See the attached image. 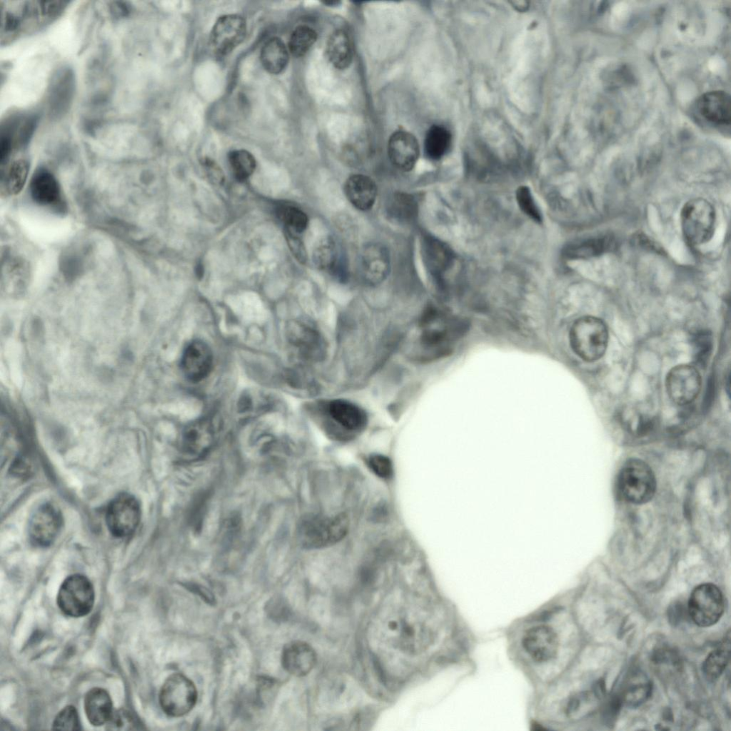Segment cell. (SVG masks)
I'll list each match as a JSON object with an SVG mask.
<instances>
[{
	"instance_id": "1",
	"label": "cell",
	"mask_w": 731,
	"mask_h": 731,
	"mask_svg": "<svg viewBox=\"0 0 731 731\" xmlns=\"http://www.w3.org/2000/svg\"><path fill=\"white\" fill-rule=\"evenodd\" d=\"M67 4L66 1H1V44L53 21L61 15Z\"/></svg>"
},
{
	"instance_id": "2",
	"label": "cell",
	"mask_w": 731,
	"mask_h": 731,
	"mask_svg": "<svg viewBox=\"0 0 731 731\" xmlns=\"http://www.w3.org/2000/svg\"><path fill=\"white\" fill-rule=\"evenodd\" d=\"M418 346L423 360L433 359L447 354L453 341L466 330L460 319L447 317L434 307L428 308L420 320Z\"/></svg>"
},
{
	"instance_id": "3",
	"label": "cell",
	"mask_w": 731,
	"mask_h": 731,
	"mask_svg": "<svg viewBox=\"0 0 731 731\" xmlns=\"http://www.w3.org/2000/svg\"><path fill=\"white\" fill-rule=\"evenodd\" d=\"M569 339L575 354L585 361L592 362L604 355L608 342V332L602 320L593 316H583L573 323Z\"/></svg>"
},
{
	"instance_id": "4",
	"label": "cell",
	"mask_w": 731,
	"mask_h": 731,
	"mask_svg": "<svg viewBox=\"0 0 731 731\" xmlns=\"http://www.w3.org/2000/svg\"><path fill=\"white\" fill-rule=\"evenodd\" d=\"M715 221L713 206L702 198L689 200L681 210L682 231L686 241L692 246L706 243L712 238Z\"/></svg>"
},
{
	"instance_id": "5",
	"label": "cell",
	"mask_w": 731,
	"mask_h": 731,
	"mask_svg": "<svg viewBox=\"0 0 731 731\" xmlns=\"http://www.w3.org/2000/svg\"><path fill=\"white\" fill-rule=\"evenodd\" d=\"M348 521L343 515H309L300 523L298 535L308 548H321L341 540L348 531Z\"/></svg>"
},
{
	"instance_id": "6",
	"label": "cell",
	"mask_w": 731,
	"mask_h": 731,
	"mask_svg": "<svg viewBox=\"0 0 731 731\" xmlns=\"http://www.w3.org/2000/svg\"><path fill=\"white\" fill-rule=\"evenodd\" d=\"M618 489L622 497L634 504L650 501L655 493L656 480L650 467L640 459H630L621 468L617 478Z\"/></svg>"
},
{
	"instance_id": "7",
	"label": "cell",
	"mask_w": 731,
	"mask_h": 731,
	"mask_svg": "<svg viewBox=\"0 0 731 731\" xmlns=\"http://www.w3.org/2000/svg\"><path fill=\"white\" fill-rule=\"evenodd\" d=\"M94 600L95 593L91 581L83 575L74 574L61 585L56 603L64 615L79 617L91 611Z\"/></svg>"
},
{
	"instance_id": "8",
	"label": "cell",
	"mask_w": 731,
	"mask_h": 731,
	"mask_svg": "<svg viewBox=\"0 0 731 731\" xmlns=\"http://www.w3.org/2000/svg\"><path fill=\"white\" fill-rule=\"evenodd\" d=\"M197 700L195 685L182 674L170 675L163 682L159 692V704L163 711L171 717H181L189 712Z\"/></svg>"
},
{
	"instance_id": "9",
	"label": "cell",
	"mask_w": 731,
	"mask_h": 731,
	"mask_svg": "<svg viewBox=\"0 0 731 731\" xmlns=\"http://www.w3.org/2000/svg\"><path fill=\"white\" fill-rule=\"evenodd\" d=\"M725 608L724 597L712 583L697 585L692 591L687 603V612L692 621L700 627H710L720 619Z\"/></svg>"
},
{
	"instance_id": "10",
	"label": "cell",
	"mask_w": 731,
	"mask_h": 731,
	"mask_svg": "<svg viewBox=\"0 0 731 731\" xmlns=\"http://www.w3.org/2000/svg\"><path fill=\"white\" fill-rule=\"evenodd\" d=\"M141 518V507L136 498L128 493H121L108 505L106 522L115 537L131 535L137 528Z\"/></svg>"
},
{
	"instance_id": "11",
	"label": "cell",
	"mask_w": 731,
	"mask_h": 731,
	"mask_svg": "<svg viewBox=\"0 0 731 731\" xmlns=\"http://www.w3.org/2000/svg\"><path fill=\"white\" fill-rule=\"evenodd\" d=\"M63 524L60 510L51 503L39 505L31 513L28 525L31 543L39 547L51 545L57 538Z\"/></svg>"
},
{
	"instance_id": "12",
	"label": "cell",
	"mask_w": 731,
	"mask_h": 731,
	"mask_svg": "<svg viewBox=\"0 0 731 731\" xmlns=\"http://www.w3.org/2000/svg\"><path fill=\"white\" fill-rule=\"evenodd\" d=\"M246 34V23L241 16H221L217 19L211 31L210 46L216 55L226 56L244 40Z\"/></svg>"
},
{
	"instance_id": "13",
	"label": "cell",
	"mask_w": 731,
	"mask_h": 731,
	"mask_svg": "<svg viewBox=\"0 0 731 731\" xmlns=\"http://www.w3.org/2000/svg\"><path fill=\"white\" fill-rule=\"evenodd\" d=\"M700 388V375L692 366H677L669 371L666 378L667 394L677 405H684L692 402Z\"/></svg>"
},
{
	"instance_id": "14",
	"label": "cell",
	"mask_w": 731,
	"mask_h": 731,
	"mask_svg": "<svg viewBox=\"0 0 731 731\" xmlns=\"http://www.w3.org/2000/svg\"><path fill=\"white\" fill-rule=\"evenodd\" d=\"M215 441V430L211 421L203 418L187 425L180 440V450L187 460L203 458L212 448Z\"/></svg>"
},
{
	"instance_id": "15",
	"label": "cell",
	"mask_w": 731,
	"mask_h": 731,
	"mask_svg": "<svg viewBox=\"0 0 731 731\" xmlns=\"http://www.w3.org/2000/svg\"><path fill=\"white\" fill-rule=\"evenodd\" d=\"M75 91V76L71 69L62 66L52 75L48 89L49 114L61 118L69 109Z\"/></svg>"
},
{
	"instance_id": "16",
	"label": "cell",
	"mask_w": 731,
	"mask_h": 731,
	"mask_svg": "<svg viewBox=\"0 0 731 731\" xmlns=\"http://www.w3.org/2000/svg\"><path fill=\"white\" fill-rule=\"evenodd\" d=\"M213 362V353L208 344L195 340L184 348L180 366L182 373L189 381L198 383L210 374Z\"/></svg>"
},
{
	"instance_id": "17",
	"label": "cell",
	"mask_w": 731,
	"mask_h": 731,
	"mask_svg": "<svg viewBox=\"0 0 731 731\" xmlns=\"http://www.w3.org/2000/svg\"><path fill=\"white\" fill-rule=\"evenodd\" d=\"M522 645L530 657L538 662L551 660L557 654L558 637L548 625H537L525 633Z\"/></svg>"
},
{
	"instance_id": "18",
	"label": "cell",
	"mask_w": 731,
	"mask_h": 731,
	"mask_svg": "<svg viewBox=\"0 0 731 731\" xmlns=\"http://www.w3.org/2000/svg\"><path fill=\"white\" fill-rule=\"evenodd\" d=\"M332 422L350 432L365 428L368 418L366 412L355 403L344 399H333L322 408Z\"/></svg>"
},
{
	"instance_id": "19",
	"label": "cell",
	"mask_w": 731,
	"mask_h": 731,
	"mask_svg": "<svg viewBox=\"0 0 731 731\" xmlns=\"http://www.w3.org/2000/svg\"><path fill=\"white\" fill-rule=\"evenodd\" d=\"M419 153L418 140L412 133L399 130L390 136L388 154L391 163L398 169L403 171L412 170L418 161Z\"/></svg>"
},
{
	"instance_id": "20",
	"label": "cell",
	"mask_w": 731,
	"mask_h": 731,
	"mask_svg": "<svg viewBox=\"0 0 731 731\" xmlns=\"http://www.w3.org/2000/svg\"><path fill=\"white\" fill-rule=\"evenodd\" d=\"M361 265L363 278L370 284H378L388 276L390 258L388 248L379 243L366 245L361 253Z\"/></svg>"
},
{
	"instance_id": "21",
	"label": "cell",
	"mask_w": 731,
	"mask_h": 731,
	"mask_svg": "<svg viewBox=\"0 0 731 731\" xmlns=\"http://www.w3.org/2000/svg\"><path fill=\"white\" fill-rule=\"evenodd\" d=\"M697 110L703 119L712 124H730V96L724 91H712L702 94L697 101Z\"/></svg>"
},
{
	"instance_id": "22",
	"label": "cell",
	"mask_w": 731,
	"mask_h": 731,
	"mask_svg": "<svg viewBox=\"0 0 731 731\" xmlns=\"http://www.w3.org/2000/svg\"><path fill=\"white\" fill-rule=\"evenodd\" d=\"M281 662L290 674L301 677L308 674L316 662L313 648L303 641H293L286 644L282 651Z\"/></svg>"
},
{
	"instance_id": "23",
	"label": "cell",
	"mask_w": 731,
	"mask_h": 731,
	"mask_svg": "<svg viewBox=\"0 0 731 731\" xmlns=\"http://www.w3.org/2000/svg\"><path fill=\"white\" fill-rule=\"evenodd\" d=\"M289 338L293 346L306 358L320 359L325 353L324 341L311 323H295L289 330Z\"/></svg>"
},
{
	"instance_id": "24",
	"label": "cell",
	"mask_w": 731,
	"mask_h": 731,
	"mask_svg": "<svg viewBox=\"0 0 731 731\" xmlns=\"http://www.w3.org/2000/svg\"><path fill=\"white\" fill-rule=\"evenodd\" d=\"M344 192L350 203L361 211H368L373 206L378 189L374 181L363 174H355L348 178L344 184Z\"/></svg>"
},
{
	"instance_id": "25",
	"label": "cell",
	"mask_w": 731,
	"mask_h": 731,
	"mask_svg": "<svg viewBox=\"0 0 731 731\" xmlns=\"http://www.w3.org/2000/svg\"><path fill=\"white\" fill-rule=\"evenodd\" d=\"M615 246V238L605 234L573 242L564 248L563 253L570 259L588 258L612 251Z\"/></svg>"
},
{
	"instance_id": "26",
	"label": "cell",
	"mask_w": 731,
	"mask_h": 731,
	"mask_svg": "<svg viewBox=\"0 0 731 731\" xmlns=\"http://www.w3.org/2000/svg\"><path fill=\"white\" fill-rule=\"evenodd\" d=\"M423 258L430 273L439 277L450 266L453 253L448 246L438 239L427 236L422 243Z\"/></svg>"
},
{
	"instance_id": "27",
	"label": "cell",
	"mask_w": 731,
	"mask_h": 731,
	"mask_svg": "<svg viewBox=\"0 0 731 731\" xmlns=\"http://www.w3.org/2000/svg\"><path fill=\"white\" fill-rule=\"evenodd\" d=\"M84 710L91 725L101 726L106 723L114 711L109 692L101 687L89 690L84 698Z\"/></svg>"
},
{
	"instance_id": "28",
	"label": "cell",
	"mask_w": 731,
	"mask_h": 731,
	"mask_svg": "<svg viewBox=\"0 0 731 731\" xmlns=\"http://www.w3.org/2000/svg\"><path fill=\"white\" fill-rule=\"evenodd\" d=\"M651 692L650 680L644 674L635 672L628 676L618 697L622 704L635 707L646 702Z\"/></svg>"
},
{
	"instance_id": "29",
	"label": "cell",
	"mask_w": 731,
	"mask_h": 731,
	"mask_svg": "<svg viewBox=\"0 0 731 731\" xmlns=\"http://www.w3.org/2000/svg\"><path fill=\"white\" fill-rule=\"evenodd\" d=\"M326 54L336 69H345L349 66L353 59V46L346 31L338 29L332 33L326 44Z\"/></svg>"
},
{
	"instance_id": "30",
	"label": "cell",
	"mask_w": 731,
	"mask_h": 731,
	"mask_svg": "<svg viewBox=\"0 0 731 731\" xmlns=\"http://www.w3.org/2000/svg\"><path fill=\"white\" fill-rule=\"evenodd\" d=\"M33 199L41 205H51L60 199V189L55 177L46 170L36 172L31 182Z\"/></svg>"
},
{
	"instance_id": "31",
	"label": "cell",
	"mask_w": 731,
	"mask_h": 731,
	"mask_svg": "<svg viewBox=\"0 0 731 731\" xmlns=\"http://www.w3.org/2000/svg\"><path fill=\"white\" fill-rule=\"evenodd\" d=\"M288 59V49L278 37L270 38L261 48L260 60L263 68L270 74H278L282 72Z\"/></svg>"
},
{
	"instance_id": "32",
	"label": "cell",
	"mask_w": 731,
	"mask_h": 731,
	"mask_svg": "<svg viewBox=\"0 0 731 731\" xmlns=\"http://www.w3.org/2000/svg\"><path fill=\"white\" fill-rule=\"evenodd\" d=\"M313 257L318 268L343 277L344 263L338 256L336 245L332 238L327 237L322 239L315 248Z\"/></svg>"
},
{
	"instance_id": "33",
	"label": "cell",
	"mask_w": 731,
	"mask_h": 731,
	"mask_svg": "<svg viewBox=\"0 0 731 731\" xmlns=\"http://www.w3.org/2000/svg\"><path fill=\"white\" fill-rule=\"evenodd\" d=\"M388 216L399 223H408L416 217L418 203L411 194L397 192L388 199L386 205Z\"/></svg>"
},
{
	"instance_id": "34",
	"label": "cell",
	"mask_w": 731,
	"mask_h": 731,
	"mask_svg": "<svg viewBox=\"0 0 731 731\" xmlns=\"http://www.w3.org/2000/svg\"><path fill=\"white\" fill-rule=\"evenodd\" d=\"M730 652V635L728 632L720 645L712 650L702 663V672L707 680H716L722 674L729 662Z\"/></svg>"
},
{
	"instance_id": "35",
	"label": "cell",
	"mask_w": 731,
	"mask_h": 731,
	"mask_svg": "<svg viewBox=\"0 0 731 731\" xmlns=\"http://www.w3.org/2000/svg\"><path fill=\"white\" fill-rule=\"evenodd\" d=\"M451 134L443 126L433 125L427 131L424 140V151L432 160L441 158L451 143Z\"/></svg>"
},
{
	"instance_id": "36",
	"label": "cell",
	"mask_w": 731,
	"mask_h": 731,
	"mask_svg": "<svg viewBox=\"0 0 731 731\" xmlns=\"http://www.w3.org/2000/svg\"><path fill=\"white\" fill-rule=\"evenodd\" d=\"M317 34L308 26H298L292 32L288 41V50L296 57L304 56L314 44Z\"/></svg>"
},
{
	"instance_id": "37",
	"label": "cell",
	"mask_w": 731,
	"mask_h": 731,
	"mask_svg": "<svg viewBox=\"0 0 731 731\" xmlns=\"http://www.w3.org/2000/svg\"><path fill=\"white\" fill-rule=\"evenodd\" d=\"M228 161L234 176L239 181L246 180L253 173L256 166L254 156L244 149L231 151Z\"/></svg>"
},
{
	"instance_id": "38",
	"label": "cell",
	"mask_w": 731,
	"mask_h": 731,
	"mask_svg": "<svg viewBox=\"0 0 731 731\" xmlns=\"http://www.w3.org/2000/svg\"><path fill=\"white\" fill-rule=\"evenodd\" d=\"M278 218L283 222L285 228L298 234L303 233L308 226L307 215L300 208L290 205H283L277 208Z\"/></svg>"
},
{
	"instance_id": "39",
	"label": "cell",
	"mask_w": 731,
	"mask_h": 731,
	"mask_svg": "<svg viewBox=\"0 0 731 731\" xmlns=\"http://www.w3.org/2000/svg\"><path fill=\"white\" fill-rule=\"evenodd\" d=\"M29 171L26 161L19 159L14 161L9 167L4 180L6 191L11 195L17 194L25 184Z\"/></svg>"
},
{
	"instance_id": "40",
	"label": "cell",
	"mask_w": 731,
	"mask_h": 731,
	"mask_svg": "<svg viewBox=\"0 0 731 731\" xmlns=\"http://www.w3.org/2000/svg\"><path fill=\"white\" fill-rule=\"evenodd\" d=\"M693 349L695 361L697 363L705 365L711 355L712 338L707 331H700L693 336Z\"/></svg>"
},
{
	"instance_id": "41",
	"label": "cell",
	"mask_w": 731,
	"mask_h": 731,
	"mask_svg": "<svg viewBox=\"0 0 731 731\" xmlns=\"http://www.w3.org/2000/svg\"><path fill=\"white\" fill-rule=\"evenodd\" d=\"M515 196L518 204L523 213L535 221L540 222L542 221L541 213L535 203L528 187L520 186L516 190Z\"/></svg>"
},
{
	"instance_id": "42",
	"label": "cell",
	"mask_w": 731,
	"mask_h": 731,
	"mask_svg": "<svg viewBox=\"0 0 731 731\" xmlns=\"http://www.w3.org/2000/svg\"><path fill=\"white\" fill-rule=\"evenodd\" d=\"M52 729L79 730L81 729L78 712L75 707L68 705L64 707L55 717Z\"/></svg>"
},
{
	"instance_id": "43",
	"label": "cell",
	"mask_w": 731,
	"mask_h": 731,
	"mask_svg": "<svg viewBox=\"0 0 731 731\" xmlns=\"http://www.w3.org/2000/svg\"><path fill=\"white\" fill-rule=\"evenodd\" d=\"M138 721L128 711L121 709L113 711L106 722V729L109 730H130L138 729Z\"/></svg>"
},
{
	"instance_id": "44",
	"label": "cell",
	"mask_w": 731,
	"mask_h": 731,
	"mask_svg": "<svg viewBox=\"0 0 731 731\" xmlns=\"http://www.w3.org/2000/svg\"><path fill=\"white\" fill-rule=\"evenodd\" d=\"M368 464L371 470L380 478H388L392 475V463L388 457L383 455H371L368 458Z\"/></svg>"
},
{
	"instance_id": "45",
	"label": "cell",
	"mask_w": 731,
	"mask_h": 731,
	"mask_svg": "<svg viewBox=\"0 0 731 731\" xmlns=\"http://www.w3.org/2000/svg\"><path fill=\"white\" fill-rule=\"evenodd\" d=\"M285 236L293 255L300 263H304L307 259L306 251L298 233L285 228Z\"/></svg>"
},
{
	"instance_id": "46",
	"label": "cell",
	"mask_w": 731,
	"mask_h": 731,
	"mask_svg": "<svg viewBox=\"0 0 731 731\" xmlns=\"http://www.w3.org/2000/svg\"><path fill=\"white\" fill-rule=\"evenodd\" d=\"M202 163L211 181L216 184L221 185L224 180L221 168L213 160L208 158H204Z\"/></svg>"
},
{
	"instance_id": "47",
	"label": "cell",
	"mask_w": 731,
	"mask_h": 731,
	"mask_svg": "<svg viewBox=\"0 0 731 731\" xmlns=\"http://www.w3.org/2000/svg\"><path fill=\"white\" fill-rule=\"evenodd\" d=\"M110 6L111 11L115 16H126L129 12L128 6L124 2L114 1Z\"/></svg>"
},
{
	"instance_id": "48",
	"label": "cell",
	"mask_w": 731,
	"mask_h": 731,
	"mask_svg": "<svg viewBox=\"0 0 731 731\" xmlns=\"http://www.w3.org/2000/svg\"><path fill=\"white\" fill-rule=\"evenodd\" d=\"M634 239L635 242L640 244L642 246L648 248H652L655 249L657 252H660V248L657 246V245L656 246L655 243L652 242L650 238L645 236V235L639 233L638 235L635 236Z\"/></svg>"
},
{
	"instance_id": "49",
	"label": "cell",
	"mask_w": 731,
	"mask_h": 731,
	"mask_svg": "<svg viewBox=\"0 0 731 731\" xmlns=\"http://www.w3.org/2000/svg\"><path fill=\"white\" fill-rule=\"evenodd\" d=\"M681 605L679 608V604H675L674 607L670 608V617L672 619V622H675L681 617Z\"/></svg>"
},
{
	"instance_id": "50",
	"label": "cell",
	"mask_w": 731,
	"mask_h": 731,
	"mask_svg": "<svg viewBox=\"0 0 731 731\" xmlns=\"http://www.w3.org/2000/svg\"><path fill=\"white\" fill-rule=\"evenodd\" d=\"M196 273H197V276H199V277H201L203 276V268L201 266H198L197 270H196Z\"/></svg>"
}]
</instances>
